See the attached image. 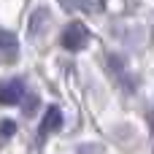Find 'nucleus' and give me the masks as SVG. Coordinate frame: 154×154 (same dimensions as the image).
Listing matches in <instances>:
<instances>
[{"instance_id":"nucleus-1","label":"nucleus","mask_w":154,"mask_h":154,"mask_svg":"<svg viewBox=\"0 0 154 154\" xmlns=\"http://www.w3.org/2000/svg\"><path fill=\"white\" fill-rule=\"evenodd\" d=\"M62 46L68 49V51H81L87 43H89V30H87V24L84 22H70L65 30H62Z\"/></svg>"},{"instance_id":"nucleus-5","label":"nucleus","mask_w":154,"mask_h":154,"mask_svg":"<svg viewBox=\"0 0 154 154\" xmlns=\"http://www.w3.org/2000/svg\"><path fill=\"white\" fill-rule=\"evenodd\" d=\"M16 49H19L16 35H14V32H8V30H0V51L14 57V54H16Z\"/></svg>"},{"instance_id":"nucleus-6","label":"nucleus","mask_w":154,"mask_h":154,"mask_svg":"<svg viewBox=\"0 0 154 154\" xmlns=\"http://www.w3.org/2000/svg\"><path fill=\"white\" fill-rule=\"evenodd\" d=\"M16 133V125L11 122V119H5V122H0V141H5V138H11Z\"/></svg>"},{"instance_id":"nucleus-4","label":"nucleus","mask_w":154,"mask_h":154,"mask_svg":"<svg viewBox=\"0 0 154 154\" xmlns=\"http://www.w3.org/2000/svg\"><path fill=\"white\" fill-rule=\"evenodd\" d=\"M65 11H87V14H100L106 8V0H60Z\"/></svg>"},{"instance_id":"nucleus-2","label":"nucleus","mask_w":154,"mask_h":154,"mask_svg":"<svg viewBox=\"0 0 154 154\" xmlns=\"http://www.w3.org/2000/svg\"><path fill=\"white\" fill-rule=\"evenodd\" d=\"M24 95H27V89L19 79H11V81L0 84V106H16V103L24 100Z\"/></svg>"},{"instance_id":"nucleus-3","label":"nucleus","mask_w":154,"mask_h":154,"mask_svg":"<svg viewBox=\"0 0 154 154\" xmlns=\"http://www.w3.org/2000/svg\"><path fill=\"white\" fill-rule=\"evenodd\" d=\"M60 127H62V111H60L57 106L46 108V114H43V119H41V130H38V135L46 138L49 133H54V130H60Z\"/></svg>"}]
</instances>
